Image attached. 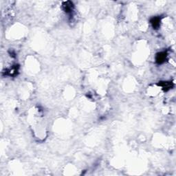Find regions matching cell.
<instances>
[{
	"label": "cell",
	"mask_w": 176,
	"mask_h": 176,
	"mask_svg": "<svg viewBox=\"0 0 176 176\" xmlns=\"http://www.w3.org/2000/svg\"><path fill=\"white\" fill-rule=\"evenodd\" d=\"M160 20L158 17H155L153 18L151 20V23L153 25V28H157L160 25Z\"/></svg>",
	"instance_id": "cell-3"
},
{
	"label": "cell",
	"mask_w": 176,
	"mask_h": 176,
	"mask_svg": "<svg viewBox=\"0 0 176 176\" xmlns=\"http://www.w3.org/2000/svg\"><path fill=\"white\" fill-rule=\"evenodd\" d=\"M160 85H162L163 87V89H165V90H168L171 88V87H172L173 85L172 83H170V82H162V83L160 84Z\"/></svg>",
	"instance_id": "cell-4"
},
{
	"label": "cell",
	"mask_w": 176,
	"mask_h": 176,
	"mask_svg": "<svg viewBox=\"0 0 176 176\" xmlns=\"http://www.w3.org/2000/svg\"><path fill=\"white\" fill-rule=\"evenodd\" d=\"M63 7L64 10L66 12H70L72 10V8H73V4L72 2H64L63 4Z\"/></svg>",
	"instance_id": "cell-2"
},
{
	"label": "cell",
	"mask_w": 176,
	"mask_h": 176,
	"mask_svg": "<svg viewBox=\"0 0 176 176\" xmlns=\"http://www.w3.org/2000/svg\"><path fill=\"white\" fill-rule=\"evenodd\" d=\"M166 54L165 52H160L157 54L156 56V62L158 63H162L166 59Z\"/></svg>",
	"instance_id": "cell-1"
}]
</instances>
